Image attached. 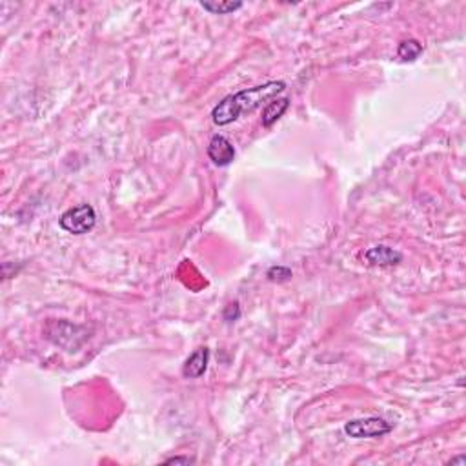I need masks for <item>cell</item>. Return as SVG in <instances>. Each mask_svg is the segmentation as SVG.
Masks as SVG:
<instances>
[{"mask_svg":"<svg viewBox=\"0 0 466 466\" xmlns=\"http://www.w3.org/2000/svg\"><path fill=\"white\" fill-rule=\"evenodd\" d=\"M208 157L213 165L224 168V166H230L235 159V148L224 135H213L208 144Z\"/></svg>","mask_w":466,"mask_h":466,"instance_id":"5","label":"cell"},{"mask_svg":"<svg viewBox=\"0 0 466 466\" xmlns=\"http://www.w3.org/2000/svg\"><path fill=\"white\" fill-rule=\"evenodd\" d=\"M284 89H286V84L282 81H272V83L262 84V86L242 89V92L235 93V95L222 98L211 112V118H213V123L217 126H226V124L235 123L241 115L255 112L257 108H261L262 104L272 100L275 95L282 93Z\"/></svg>","mask_w":466,"mask_h":466,"instance_id":"1","label":"cell"},{"mask_svg":"<svg viewBox=\"0 0 466 466\" xmlns=\"http://www.w3.org/2000/svg\"><path fill=\"white\" fill-rule=\"evenodd\" d=\"M394 426L383 417H366V419H352L344 425V434L354 439H372L383 437L392 432Z\"/></svg>","mask_w":466,"mask_h":466,"instance_id":"4","label":"cell"},{"mask_svg":"<svg viewBox=\"0 0 466 466\" xmlns=\"http://www.w3.org/2000/svg\"><path fill=\"white\" fill-rule=\"evenodd\" d=\"M166 463L168 465H173V463H177V465H190V463H193V459H190V457H169V459H166Z\"/></svg>","mask_w":466,"mask_h":466,"instance_id":"13","label":"cell"},{"mask_svg":"<svg viewBox=\"0 0 466 466\" xmlns=\"http://www.w3.org/2000/svg\"><path fill=\"white\" fill-rule=\"evenodd\" d=\"M421 53H423V44L415 41V39L403 41L399 44V47H397V56L403 62H414Z\"/></svg>","mask_w":466,"mask_h":466,"instance_id":"10","label":"cell"},{"mask_svg":"<svg viewBox=\"0 0 466 466\" xmlns=\"http://www.w3.org/2000/svg\"><path fill=\"white\" fill-rule=\"evenodd\" d=\"M288 108H290V98H272L264 106V109H262V126L264 128H272L273 124L286 113Z\"/></svg>","mask_w":466,"mask_h":466,"instance_id":"8","label":"cell"},{"mask_svg":"<svg viewBox=\"0 0 466 466\" xmlns=\"http://www.w3.org/2000/svg\"><path fill=\"white\" fill-rule=\"evenodd\" d=\"M200 6L206 11L213 13V15H230L233 11L241 10L242 2H231V0H224V2H219V0H202Z\"/></svg>","mask_w":466,"mask_h":466,"instance_id":"9","label":"cell"},{"mask_svg":"<svg viewBox=\"0 0 466 466\" xmlns=\"http://www.w3.org/2000/svg\"><path fill=\"white\" fill-rule=\"evenodd\" d=\"M208 363H210V350L206 346L197 348L190 357L186 359L184 366H182V375L186 379H199L206 374Z\"/></svg>","mask_w":466,"mask_h":466,"instance_id":"6","label":"cell"},{"mask_svg":"<svg viewBox=\"0 0 466 466\" xmlns=\"http://www.w3.org/2000/svg\"><path fill=\"white\" fill-rule=\"evenodd\" d=\"M364 257H366V261L372 264V266H395V264H399L401 261H403V253L397 250H394V248L386 246V244H379V246H374L370 248L366 253H364Z\"/></svg>","mask_w":466,"mask_h":466,"instance_id":"7","label":"cell"},{"mask_svg":"<svg viewBox=\"0 0 466 466\" xmlns=\"http://www.w3.org/2000/svg\"><path fill=\"white\" fill-rule=\"evenodd\" d=\"M239 317H241V308H239V302H231L230 306H226L224 321L233 323V321H237Z\"/></svg>","mask_w":466,"mask_h":466,"instance_id":"12","label":"cell"},{"mask_svg":"<svg viewBox=\"0 0 466 466\" xmlns=\"http://www.w3.org/2000/svg\"><path fill=\"white\" fill-rule=\"evenodd\" d=\"M268 279L273 282H286L292 279V270L284 266H273L268 270Z\"/></svg>","mask_w":466,"mask_h":466,"instance_id":"11","label":"cell"},{"mask_svg":"<svg viewBox=\"0 0 466 466\" xmlns=\"http://www.w3.org/2000/svg\"><path fill=\"white\" fill-rule=\"evenodd\" d=\"M452 465H456V463H457V465H465V457H454V459H452Z\"/></svg>","mask_w":466,"mask_h":466,"instance_id":"14","label":"cell"},{"mask_svg":"<svg viewBox=\"0 0 466 466\" xmlns=\"http://www.w3.org/2000/svg\"><path fill=\"white\" fill-rule=\"evenodd\" d=\"M59 224L64 231L73 235H84L97 224V213L92 204H78L62 213Z\"/></svg>","mask_w":466,"mask_h":466,"instance_id":"3","label":"cell"},{"mask_svg":"<svg viewBox=\"0 0 466 466\" xmlns=\"http://www.w3.org/2000/svg\"><path fill=\"white\" fill-rule=\"evenodd\" d=\"M46 337L56 346H62L67 352H75L89 335L86 328L77 324L66 323V321H50L46 326Z\"/></svg>","mask_w":466,"mask_h":466,"instance_id":"2","label":"cell"}]
</instances>
